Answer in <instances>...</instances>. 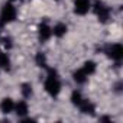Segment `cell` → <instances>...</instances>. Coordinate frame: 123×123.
<instances>
[{
    "label": "cell",
    "mask_w": 123,
    "mask_h": 123,
    "mask_svg": "<svg viewBox=\"0 0 123 123\" xmlns=\"http://www.w3.org/2000/svg\"><path fill=\"white\" fill-rule=\"evenodd\" d=\"M43 87H45V91H46L51 97H56V96L61 93V87H62V86H61V80H59V75H58L56 70L48 68Z\"/></svg>",
    "instance_id": "1"
},
{
    "label": "cell",
    "mask_w": 123,
    "mask_h": 123,
    "mask_svg": "<svg viewBox=\"0 0 123 123\" xmlns=\"http://www.w3.org/2000/svg\"><path fill=\"white\" fill-rule=\"evenodd\" d=\"M18 18V9L15 7L13 2H7L2 6L0 9V25H7V23H12L15 22Z\"/></svg>",
    "instance_id": "2"
},
{
    "label": "cell",
    "mask_w": 123,
    "mask_h": 123,
    "mask_svg": "<svg viewBox=\"0 0 123 123\" xmlns=\"http://www.w3.org/2000/svg\"><path fill=\"white\" fill-rule=\"evenodd\" d=\"M106 54H107V56L110 58V59H113V61H120L122 58H123V46H122V43H111V45H109L107 46V49H106Z\"/></svg>",
    "instance_id": "3"
},
{
    "label": "cell",
    "mask_w": 123,
    "mask_h": 123,
    "mask_svg": "<svg viewBox=\"0 0 123 123\" xmlns=\"http://www.w3.org/2000/svg\"><path fill=\"white\" fill-rule=\"evenodd\" d=\"M94 12H96L100 22H107L109 18H110V9L103 2H98V0L94 3Z\"/></svg>",
    "instance_id": "4"
},
{
    "label": "cell",
    "mask_w": 123,
    "mask_h": 123,
    "mask_svg": "<svg viewBox=\"0 0 123 123\" xmlns=\"http://www.w3.org/2000/svg\"><path fill=\"white\" fill-rule=\"evenodd\" d=\"M51 36H52V28L49 26V23L48 22H41L39 26H38V39L43 43L48 39H51Z\"/></svg>",
    "instance_id": "5"
},
{
    "label": "cell",
    "mask_w": 123,
    "mask_h": 123,
    "mask_svg": "<svg viewBox=\"0 0 123 123\" xmlns=\"http://www.w3.org/2000/svg\"><path fill=\"white\" fill-rule=\"evenodd\" d=\"M91 9V0H74V13L84 16Z\"/></svg>",
    "instance_id": "6"
},
{
    "label": "cell",
    "mask_w": 123,
    "mask_h": 123,
    "mask_svg": "<svg viewBox=\"0 0 123 123\" xmlns=\"http://www.w3.org/2000/svg\"><path fill=\"white\" fill-rule=\"evenodd\" d=\"M13 110H15L13 98H10V97L2 98V101H0V111H2L3 114H10V113H13Z\"/></svg>",
    "instance_id": "7"
},
{
    "label": "cell",
    "mask_w": 123,
    "mask_h": 123,
    "mask_svg": "<svg viewBox=\"0 0 123 123\" xmlns=\"http://www.w3.org/2000/svg\"><path fill=\"white\" fill-rule=\"evenodd\" d=\"M18 117L23 119L28 113H29V106H28V101L26 100H19L18 103H15V110H13Z\"/></svg>",
    "instance_id": "8"
},
{
    "label": "cell",
    "mask_w": 123,
    "mask_h": 123,
    "mask_svg": "<svg viewBox=\"0 0 123 123\" xmlns=\"http://www.w3.org/2000/svg\"><path fill=\"white\" fill-rule=\"evenodd\" d=\"M67 32H68V26H67L65 23H62V22H58V23L52 28V35H54L55 38H62V36H65Z\"/></svg>",
    "instance_id": "9"
},
{
    "label": "cell",
    "mask_w": 123,
    "mask_h": 123,
    "mask_svg": "<svg viewBox=\"0 0 123 123\" xmlns=\"http://www.w3.org/2000/svg\"><path fill=\"white\" fill-rule=\"evenodd\" d=\"M12 68V61H10V56L3 52V51H0V70H5V71H10Z\"/></svg>",
    "instance_id": "10"
},
{
    "label": "cell",
    "mask_w": 123,
    "mask_h": 123,
    "mask_svg": "<svg viewBox=\"0 0 123 123\" xmlns=\"http://www.w3.org/2000/svg\"><path fill=\"white\" fill-rule=\"evenodd\" d=\"M78 109H80V111H81V113H84V114H93V113L96 111L94 104H93L91 101H88L87 98H84V100H83V103L78 106Z\"/></svg>",
    "instance_id": "11"
},
{
    "label": "cell",
    "mask_w": 123,
    "mask_h": 123,
    "mask_svg": "<svg viewBox=\"0 0 123 123\" xmlns=\"http://www.w3.org/2000/svg\"><path fill=\"white\" fill-rule=\"evenodd\" d=\"M81 70L90 77V75H93L94 73H96V70H97V64L94 62V61H91V59H88V61H86V62L83 64V67H81Z\"/></svg>",
    "instance_id": "12"
},
{
    "label": "cell",
    "mask_w": 123,
    "mask_h": 123,
    "mask_svg": "<svg viewBox=\"0 0 123 123\" xmlns=\"http://www.w3.org/2000/svg\"><path fill=\"white\" fill-rule=\"evenodd\" d=\"M73 80H74L77 84H86V81L88 80V75H87L81 68H78L77 71L73 73Z\"/></svg>",
    "instance_id": "13"
},
{
    "label": "cell",
    "mask_w": 123,
    "mask_h": 123,
    "mask_svg": "<svg viewBox=\"0 0 123 123\" xmlns=\"http://www.w3.org/2000/svg\"><path fill=\"white\" fill-rule=\"evenodd\" d=\"M20 93L23 96V98H29L32 94H33V88H32V84L31 83H23L20 86Z\"/></svg>",
    "instance_id": "14"
},
{
    "label": "cell",
    "mask_w": 123,
    "mask_h": 123,
    "mask_svg": "<svg viewBox=\"0 0 123 123\" xmlns=\"http://www.w3.org/2000/svg\"><path fill=\"white\" fill-rule=\"evenodd\" d=\"M83 100H84V97H83L81 91H78V90H74V91L71 93V103H73L75 107H78V106L83 103Z\"/></svg>",
    "instance_id": "15"
},
{
    "label": "cell",
    "mask_w": 123,
    "mask_h": 123,
    "mask_svg": "<svg viewBox=\"0 0 123 123\" xmlns=\"http://www.w3.org/2000/svg\"><path fill=\"white\" fill-rule=\"evenodd\" d=\"M35 61H36L38 67H43V68L46 67V56H45L43 52H38L36 56H35Z\"/></svg>",
    "instance_id": "16"
},
{
    "label": "cell",
    "mask_w": 123,
    "mask_h": 123,
    "mask_svg": "<svg viewBox=\"0 0 123 123\" xmlns=\"http://www.w3.org/2000/svg\"><path fill=\"white\" fill-rule=\"evenodd\" d=\"M5 46L9 49V48H12V39L10 38H5Z\"/></svg>",
    "instance_id": "17"
},
{
    "label": "cell",
    "mask_w": 123,
    "mask_h": 123,
    "mask_svg": "<svg viewBox=\"0 0 123 123\" xmlns=\"http://www.w3.org/2000/svg\"><path fill=\"white\" fill-rule=\"evenodd\" d=\"M9 2H15V0H9Z\"/></svg>",
    "instance_id": "18"
}]
</instances>
